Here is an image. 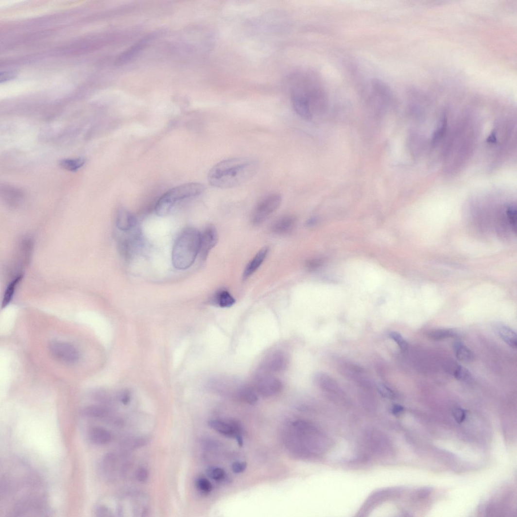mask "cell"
Here are the masks:
<instances>
[{"label": "cell", "instance_id": "31", "mask_svg": "<svg viewBox=\"0 0 517 517\" xmlns=\"http://www.w3.org/2000/svg\"><path fill=\"white\" fill-rule=\"evenodd\" d=\"M452 414L458 423H462L466 418V413L460 408H455L452 411Z\"/></svg>", "mask_w": 517, "mask_h": 517}, {"label": "cell", "instance_id": "2", "mask_svg": "<svg viewBox=\"0 0 517 517\" xmlns=\"http://www.w3.org/2000/svg\"><path fill=\"white\" fill-rule=\"evenodd\" d=\"M201 232L196 228L184 229L177 238L172 252V262L178 270H186L195 262L199 255Z\"/></svg>", "mask_w": 517, "mask_h": 517}, {"label": "cell", "instance_id": "27", "mask_svg": "<svg viewBox=\"0 0 517 517\" xmlns=\"http://www.w3.org/2000/svg\"><path fill=\"white\" fill-rule=\"evenodd\" d=\"M455 378L461 381H466L471 378V373L464 367L459 366L454 372Z\"/></svg>", "mask_w": 517, "mask_h": 517}, {"label": "cell", "instance_id": "33", "mask_svg": "<svg viewBox=\"0 0 517 517\" xmlns=\"http://www.w3.org/2000/svg\"><path fill=\"white\" fill-rule=\"evenodd\" d=\"M17 76L16 72L14 71H4L0 74V82L5 83L13 80Z\"/></svg>", "mask_w": 517, "mask_h": 517}, {"label": "cell", "instance_id": "28", "mask_svg": "<svg viewBox=\"0 0 517 517\" xmlns=\"http://www.w3.org/2000/svg\"><path fill=\"white\" fill-rule=\"evenodd\" d=\"M196 485L201 492L204 493H210L213 488L211 483L205 478H199L197 481Z\"/></svg>", "mask_w": 517, "mask_h": 517}, {"label": "cell", "instance_id": "36", "mask_svg": "<svg viewBox=\"0 0 517 517\" xmlns=\"http://www.w3.org/2000/svg\"><path fill=\"white\" fill-rule=\"evenodd\" d=\"M321 264V262L319 260H312L309 261L306 265V267L310 270H313L318 267Z\"/></svg>", "mask_w": 517, "mask_h": 517}, {"label": "cell", "instance_id": "32", "mask_svg": "<svg viewBox=\"0 0 517 517\" xmlns=\"http://www.w3.org/2000/svg\"><path fill=\"white\" fill-rule=\"evenodd\" d=\"M149 474L144 468H139L136 472L137 480L140 483H145L148 480Z\"/></svg>", "mask_w": 517, "mask_h": 517}, {"label": "cell", "instance_id": "30", "mask_svg": "<svg viewBox=\"0 0 517 517\" xmlns=\"http://www.w3.org/2000/svg\"><path fill=\"white\" fill-rule=\"evenodd\" d=\"M507 215L512 230L516 234L517 231V213L516 208L513 206L509 207L507 211Z\"/></svg>", "mask_w": 517, "mask_h": 517}, {"label": "cell", "instance_id": "14", "mask_svg": "<svg viewBox=\"0 0 517 517\" xmlns=\"http://www.w3.org/2000/svg\"><path fill=\"white\" fill-rule=\"evenodd\" d=\"M116 225L121 231L128 232L135 227L136 220L132 213L121 209L119 210L116 215Z\"/></svg>", "mask_w": 517, "mask_h": 517}, {"label": "cell", "instance_id": "4", "mask_svg": "<svg viewBox=\"0 0 517 517\" xmlns=\"http://www.w3.org/2000/svg\"><path fill=\"white\" fill-rule=\"evenodd\" d=\"M282 197L278 193H270L264 198L256 206L252 216L254 225H260L274 214L279 207Z\"/></svg>", "mask_w": 517, "mask_h": 517}, {"label": "cell", "instance_id": "26", "mask_svg": "<svg viewBox=\"0 0 517 517\" xmlns=\"http://www.w3.org/2000/svg\"><path fill=\"white\" fill-rule=\"evenodd\" d=\"M83 413L86 417L99 418L104 415L105 412L104 410L98 407L91 406L85 409Z\"/></svg>", "mask_w": 517, "mask_h": 517}, {"label": "cell", "instance_id": "9", "mask_svg": "<svg viewBox=\"0 0 517 517\" xmlns=\"http://www.w3.org/2000/svg\"><path fill=\"white\" fill-rule=\"evenodd\" d=\"M208 424L211 429L226 437L236 438L238 436L241 435V424L235 420H212Z\"/></svg>", "mask_w": 517, "mask_h": 517}, {"label": "cell", "instance_id": "18", "mask_svg": "<svg viewBox=\"0 0 517 517\" xmlns=\"http://www.w3.org/2000/svg\"><path fill=\"white\" fill-rule=\"evenodd\" d=\"M89 438L92 442L97 445H105L111 441V435L106 430L94 427L90 429L88 433Z\"/></svg>", "mask_w": 517, "mask_h": 517}, {"label": "cell", "instance_id": "11", "mask_svg": "<svg viewBox=\"0 0 517 517\" xmlns=\"http://www.w3.org/2000/svg\"><path fill=\"white\" fill-rule=\"evenodd\" d=\"M155 35L152 34H148L145 36L144 37L141 38L140 40L135 43L131 48H129L128 50L124 52L116 60V64L121 66V65L124 64L127 62L131 60L134 58L137 54H138L140 52L145 48L146 46L149 43V42L153 39Z\"/></svg>", "mask_w": 517, "mask_h": 517}, {"label": "cell", "instance_id": "1", "mask_svg": "<svg viewBox=\"0 0 517 517\" xmlns=\"http://www.w3.org/2000/svg\"><path fill=\"white\" fill-rule=\"evenodd\" d=\"M258 170V162L254 160L242 158L226 159L212 168L208 174V180L213 187L232 189L251 179Z\"/></svg>", "mask_w": 517, "mask_h": 517}, {"label": "cell", "instance_id": "25", "mask_svg": "<svg viewBox=\"0 0 517 517\" xmlns=\"http://www.w3.org/2000/svg\"><path fill=\"white\" fill-rule=\"evenodd\" d=\"M206 474L212 480L215 481H222L225 476V471L221 468L217 467H212L208 468L206 471Z\"/></svg>", "mask_w": 517, "mask_h": 517}, {"label": "cell", "instance_id": "21", "mask_svg": "<svg viewBox=\"0 0 517 517\" xmlns=\"http://www.w3.org/2000/svg\"><path fill=\"white\" fill-rule=\"evenodd\" d=\"M22 278L23 275L20 274L9 283L4 294L2 308L6 307L11 302L15 293L16 290Z\"/></svg>", "mask_w": 517, "mask_h": 517}, {"label": "cell", "instance_id": "19", "mask_svg": "<svg viewBox=\"0 0 517 517\" xmlns=\"http://www.w3.org/2000/svg\"><path fill=\"white\" fill-rule=\"evenodd\" d=\"M459 333L454 329L439 328L433 329L427 333L428 337L434 341H441L457 337Z\"/></svg>", "mask_w": 517, "mask_h": 517}, {"label": "cell", "instance_id": "29", "mask_svg": "<svg viewBox=\"0 0 517 517\" xmlns=\"http://www.w3.org/2000/svg\"><path fill=\"white\" fill-rule=\"evenodd\" d=\"M390 337L403 351H407L408 345L401 334L396 332H392L390 333Z\"/></svg>", "mask_w": 517, "mask_h": 517}, {"label": "cell", "instance_id": "23", "mask_svg": "<svg viewBox=\"0 0 517 517\" xmlns=\"http://www.w3.org/2000/svg\"><path fill=\"white\" fill-rule=\"evenodd\" d=\"M215 302L222 308H229L233 306L236 300L227 291L222 290L218 292L214 299Z\"/></svg>", "mask_w": 517, "mask_h": 517}, {"label": "cell", "instance_id": "15", "mask_svg": "<svg viewBox=\"0 0 517 517\" xmlns=\"http://www.w3.org/2000/svg\"><path fill=\"white\" fill-rule=\"evenodd\" d=\"M295 223L296 219L293 216H284L277 220L271 229L276 234L285 235L289 233L293 229Z\"/></svg>", "mask_w": 517, "mask_h": 517}, {"label": "cell", "instance_id": "5", "mask_svg": "<svg viewBox=\"0 0 517 517\" xmlns=\"http://www.w3.org/2000/svg\"><path fill=\"white\" fill-rule=\"evenodd\" d=\"M364 441L371 454L380 456L392 452V445L390 439L380 431L371 430L366 432Z\"/></svg>", "mask_w": 517, "mask_h": 517}, {"label": "cell", "instance_id": "16", "mask_svg": "<svg viewBox=\"0 0 517 517\" xmlns=\"http://www.w3.org/2000/svg\"><path fill=\"white\" fill-rule=\"evenodd\" d=\"M1 195L4 201L12 207L21 202L24 193L21 190L9 185L1 187Z\"/></svg>", "mask_w": 517, "mask_h": 517}, {"label": "cell", "instance_id": "10", "mask_svg": "<svg viewBox=\"0 0 517 517\" xmlns=\"http://www.w3.org/2000/svg\"><path fill=\"white\" fill-rule=\"evenodd\" d=\"M287 365L286 355L281 351H276L266 358L263 368L267 372H278L285 369Z\"/></svg>", "mask_w": 517, "mask_h": 517}, {"label": "cell", "instance_id": "6", "mask_svg": "<svg viewBox=\"0 0 517 517\" xmlns=\"http://www.w3.org/2000/svg\"><path fill=\"white\" fill-rule=\"evenodd\" d=\"M50 350L58 360L66 364H73L80 359V353L72 345L64 342L56 341L50 345Z\"/></svg>", "mask_w": 517, "mask_h": 517}, {"label": "cell", "instance_id": "24", "mask_svg": "<svg viewBox=\"0 0 517 517\" xmlns=\"http://www.w3.org/2000/svg\"><path fill=\"white\" fill-rule=\"evenodd\" d=\"M239 395L241 399L245 403L254 405L258 401V397L255 391L252 387L244 386L239 391Z\"/></svg>", "mask_w": 517, "mask_h": 517}, {"label": "cell", "instance_id": "13", "mask_svg": "<svg viewBox=\"0 0 517 517\" xmlns=\"http://www.w3.org/2000/svg\"><path fill=\"white\" fill-rule=\"evenodd\" d=\"M269 251L268 248L264 247L257 253L244 270L242 275L243 280L249 278L260 268L265 261Z\"/></svg>", "mask_w": 517, "mask_h": 517}, {"label": "cell", "instance_id": "22", "mask_svg": "<svg viewBox=\"0 0 517 517\" xmlns=\"http://www.w3.org/2000/svg\"><path fill=\"white\" fill-rule=\"evenodd\" d=\"M85 162V159L82 158H67L60 160L59 164L64 170L76 172L81 169Z\"/></svg>", "mask_w": 517, "mask_h": 517}, {"label": "cell", "instance_id": "37", "mask_svg": "<svg viewBox=\"0 0 517 517\" xmlns=\"http://www.w3.org/2000/svg\"><path fill=\"white\" fill-rule=\"evenodd\" d=\"M109 513V510L105 507H100L98 508L96 511L98 516H108Z\"/></svg>", "mask_w": 517, "mask_h": 517}, {"label": "cell", "instance_id": "7", "mask_svg": "<svg viewBox=\"0 0 517 517\" xmlns=\"http://www.w3.org/2000/svg\"><path fill=\"white\" fill-rule=\"evenodd\" d=\"M256 389L258 393L265 397H270L280 393L283 387L281 381L267 374H261L257 377Z\"/></svg>", "mask_w": 517, "mask_h": 517}, {"label": "cell", "instance_id": "35", "mask_svg": "<svg viewBox=\"0 0 517 517\" xmlns=\"http://www.w3.org/2000/svg\"><path fill=\"white\" fill-rule=\"evenodd\" d=\"M247 463L244 462H236L232 465V470L236 474L243 472L246 469Z\"/></svg>", "mask_w": 517, "mask_h": 517}, {"label": "cell", "instance_id": "20", "mask_svg": "<svg viewBox=\"0 0 517 517\" xmlns=\"http://www.w3.org/2000/svg\"><path fill=\"white\" fill-rule=\"evenodd\" d=\"M454 351L456 358L464 362L472 361L474 355L470 349L462 343L457 342L453 345Z\"/></svg>", "mask_w": 517, "mask_h": 517}, {"label": "cell", "instance_id": "8", "mask_svg": "<svg viewBox=\"0 0 517 517\" xmlns=\"http://www.w3.org/2000/svg\"><path fill=\"white\" fill-rule=\"evenodd\" d=\"M218 240V233L214 226H207L201 233L199 255L203 260H206L211 250L215 246Z\"/></svg>", "mask_w": 517, "mask_h": 517}, {"label": "cell", "instance_id": "38", "mask_svg": "<svg viewBox=\"0 0 517 517\" xmlns=\"http://www.w3.org/2000/svg\"><path fill=\"white\" fill-rule=\"evenodd\" d=\"M403 411L404 408L402 406L399 405H396L393 408V412L396 415L402 413Z\"/></svg>", "mask_w": 517, "mask_h": 517}, {"label": "cell", "instance_id": "12", "mask_svg": "<svg viewBox=\"0 0 517 517\" xmlns=\"http://www.w3.org/2000/svg\"><path fill=\"white\" fill-rule=\"evenodd\" d=\"M315 381L321 390L330 395L331 396L341 398L344 396L338 384L327 375L322 373L317 374Z\"/></svg>", "mask_w": 517, "mask_h": 517}, {"label": "cell", "instance_id": "17", "mask_svg": "<svg viewBox=\"0 0 517 517\" xmlns=\"http://www.w3.org/2000/svg\"><path fill=\"white\" fill-rule=\"evenodd\" d=\"M495 330L502 340L513 348L517 347L516 332L509 327L502 324H497Z\"/></svg>", "mask_w": 517, "mask_h": 517}, {"label": "cell", "instance_id": "3", "mask_svg": "<svg viewBox=\"0 0 517 517\" xmlns=\"http://www.w3.org/2000/svg\"><path fill=\"white\" fill-rule=\"evenodd\" d=\"M205 190L200 183H191L180 185L166 192L157 202L155 211L159 216L169 214L175 205L179 201L198 196Z\"/></svg>", "mask_w": 517, "mask_h": 517}, {"label": "cell", "instance_id": "34", "mask_svg": "<svg viewBox=\"0 0 517 517\" xmlns=\"http://www.w3.org/2000/svg\"><path fill=\"white\" fill-rule=\"evenodd\" d=\"M379 391L380 394L384 397L392 398L394 396L393 391L386 385L383 384L379 385Z\"/></svg>", "mask_w": 517, "mask_h": 517}]
</instances>
